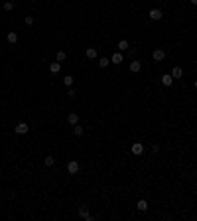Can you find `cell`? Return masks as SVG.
I'll return each instance as SVG.
<instances>
[{
    "label": "cell",
    "mask_w": 197,
    "mask_h": 221,
    "mask_svg": "<svg viewBox=\"0 0 197 221\" xmlns=\"http://www.w3.org/2000/svg\"><path fill=\"white\" fill-rule=\"evenodd\" d=\"M28 130H30V126H28L26 123H18L14 126V132H16V134H26Z\"/></svg>",
    "instance_id": "6da1fadb"
},
{
    "label": "cell",
    "mask_w": 197,
    "mask_h": 221,
    "mask_svg": "<svg viewBox=\"0 0 197 221\" xmlns=\"http://www.w3.org/2000/svg\"><path fill=\"white\" fill-rule=\"evenodd\" d=\"M79 215H81V217H83L85 221H93V215L89 213V209H87V205H81V207H79Z\"/></svg>",
    "instance_id": "7a4b0ae2"
},
{
    "label": "cell",
    "mask_w": 197,
    "mask_h": 221,
    "mask_svg": "<svg viewBox=\"0 0 197 221\" xmlns=\"http://www.w3.org/2000/svg\"><path fill=\"white\" fill-rule=\"evenodd\" d=\"M130 152L132 154H136V156H140V154L144 152V144L142 142H134L132 144V148H130Z\"/></svg>",
    "instance_id": "3957f363"
},
{
    "label": "cell",
    "mask_w": 197,
    "mask_h": 221,
    "mask_svg": "<svg viewBox=\"0 0 197 221\" xmlns=\"http://www.w3.org/2000/svg\"><path fill=\"white\" fill-rule=\"evenodd\" d=\"M148 16H150V20H156V22H158V20H162V16H164V14H162V10H160V8H152Z\"/></svg>",
    "instance_id": "277c9868"
},
{
    "label": "cell",
    "mask_w": 197,
    "mask_h": 221,
    "mask_svg": "<svg viewBox=\"0 0 197 221\" xmlns=\"http://www.w3.org/2000/svg\"><path fill=\"white\" fill-rule=\"evenodd\" d=\"M152 57L156 59V61H164V59H166V52L158 47V50H154V53H152Z\"/></svg>",
    "instance_id": "5b68a950"
},
{
    "label": "cell",
    "mask_w": 197,
    "mask_h": 221,
    "mask_svg": "<svg viewBox=\"0 0 197 221\" xmlns=\"http://www.w3.org/2000/svg\"><path fill=\"white\" fill-rule=\"evenodd\" d=\"M67 172H69V174H77L79 172V162H75V160L67 162Z\"/></svg>",
    "instance_id": "8992f818"
},
{
    "label": "cell",
    "mask_w": 197,
    "mask_h": 221,
    "mask_svg": "<svg viewBox=\"0 0 197 221\" xmlns=\"http://www.w3.org/2000/svg\"><path fill=\"white\" fill-rule=\"evenodd\" d=\"M171 83H173V77H171V73H166V75H162V85H164V87H170Z\"/></svg>",
    "instance_id": "52a82bcc"
},
{
    "label": "cell",
    "mask_w": 197,
    "mask_h": 221,
    "mask_svg": "<svg viewBox=\"0 0 197 221\" xmlns=\"http://www.w3.org/2000/svg\"><path fill=\"white\" fill-rule=\"evenodd\" d=\"M67 123L75 126V124L79 123V115H77V113H69V115H67Z\"/></svg>",
    "instance_id": "ba28073f"
},
{
    "label": "cell",
    "mask_w": 197,
    "mask_h": 221,
    "mask_svg": "<svg viewBox=\"0 0 197 221\" xmlns=\"http://www.w3.org/2000/svg\"><path fill=\"white\" fill-rule=\"evenodd\" d=\"M122 53L120 52H116V53H112V57H111V63H114V65H118V63H122Z\"/></svg>",
    "instance_id": "9c48e42d"
},
{
    "label": "cell",
    "mask_w": 197,
    "mask_h": 221,
    "mask_svg": "<svg viewBox=\"0 0 197 221\" xmlns=\"http://www.w3.org/2000/svg\"><path fill=\"white\" fill-rule=\"evenodd\" d=\"M140 69H142V63H140L138 59H134V61H130V71H132V73H138V71H140Z\"/></svg>",
    "instance_id": "30bf717a"
},
{
    "label": "cell",
    "mask_w": 197,
    "mask_h": 221,
    "mask_svg": "<svg viewBox=\"0 0 197 221\" xmlns=\"http://www.w3.org/2000/svg\"><path fill=\"white\" fill-rule=\"evenodd\" d=\"M181 75H183V69H181V67H173V69H171V77L173 79H179Z\"/></svg>",
    "instance_id": "8fae6325"
},
{
    "label": "cell",
    "mask_w": 197,
    "mask_h": 221,
    "mask_svg": "<svg viewBox=\"0 0 197 221\" xmlns=\"http://www.w3.org/2000/svg\"><path fill=\"white\" fill-rule=\"evenodd\" d=\"M128 47H130V44H128L126 39H120V42H118V50H120V52H128Z\"/></svg>",
    "instance_id": "7c38bea8"
},
{
    "label": "cell",
    "mask_w": 197,
    "mask_h": 221,
    "mask_svg": "<svg viewBox=\"0 0 197 221\" xmlns=\"http://www.w3.org/2000/svg\"><path fill=\"white\" fill-rule=\"evenodd\" d=\"M6 39L10 42V44H16V42H18V34H16V32H8Z\"/></svg>",
    "instance_id": "4fadbf2b"
},
{
    "label": "cell",
    "mask_w": 197,
    "mask_h": 221,
    "mask_svg": "<svg viewBox=\"0 0 197 221\" xmlns=\"http://www.w3.org/2000/svg\"><path fill=\"white\" fill-rule=\"evenodd\" d=\"M136 207L140 209V211H146V209H148V202H146V199H140V202L136 203Z\"/></svg>",
    "instance_id": "5bb4252c"
},
{
    "label": "cell",
    "mask_w": 197,
    "mask_h": 221,
    "mask_svg": "<svg viewBox=\"0 0 197 221\" xmlns=\"http://www.w3.org/2000/svg\"><path fill=\"white\" fill-rule=\"evenodd\" d=\"M49 71H51V73H59V71H61V63H59V61H57V63H51V65H49Z\"/></svg>",
    "instance_id": "9a60e30c"
},
{
    "label": "cell",
    "mask_w": 197,
    "mask_h": 221,
    "mask_svg": "<svg viewBox=\"0 0 197 221\" xmlns=\"http://www.w3.org/2000/svg\"><path fill=\"white\" fill-rule=\"evenodd\" d=\"M87 57L95 59V57H97V50H95V47H89V50H87Z\"/></svg>",
    "instance_id": "2e32d148"
},
{
    "label": "cell",
    "mask_w": 197,
    "mask_h": 221,
    "mask_svg": "<svg viewBox=\"0 0 197 221\" xmlns=\"http://www.w3.org/2000/svg\"><path fill=\"white\" fill-rule=\"evenodd\" d=\"M63 85H65V87H71L73 85V77L71 75H65V77H63Z\"/></svg>",
    "instance_id": "e0dca14e"
},
{
    "label": "cell",
    "mask_w": 197,
    "mask_h": 221,
    "mask_svg": "<svg viewBox=\"0 0 197 221\" xmlns=\"http://www.w3.org/2000/svg\"><path fill=\"white\" fill-rule=\"evenodd\" d=\"M108 63H111V61H108L106 57H101V59H98V67H103V69H105V67H108Z\"/></svg>",
    "instance_id": "ac0fdd59"
},
{
    "label": "cell",
    "mask_w": 197,
    "mask_h": 221,
    "mask_svg": "<svg viewBox=\"0 0 197 221\" xmlns=\"http://www.w3.org/2000/svg\"><path fill=\"white\" fill-rule=\"evenodd\" d=\"M55 57H57V61L61 63V61H65V59H67V53H65V52H57V55H55Z\"/></svg>",
    "instance_id": "d6986e66"
},
{
    "label": "cell",
    "mask_w": 197,
    "mask_h": 221,
    "mask_svg": "<svg viewBox=\"0 0 197 221\" xmlns=\"http://www.w3.org/2000/svg\"><path fill=\"white\" fill-rule=\"evenodd\" d=\"M73 132H75V136H81V134H83V126H77V124H75Z\"/></svg>",
    "instance_id": "ffe728a7"
},
{
    "label": "cell",
    "mask_w": 197,
    "mask_h": 221,
    "mask_svg": "<svg viewBox=\"0 0 197 221\" xmlns=\"http://www.w3.org/2000/svg\"><path fill=\"white\" fill-rule=\"evenodd\" d=\"M12 8H14V2H4V10H6V12H10Z\"/></svg>",
    "instance_id": "44dd1931"
},
{
    "label": "cell",
    "mask_w": 197,
    "mask_h": 221,
    "mask_svg": "<svg viewBox=\"0 0 197 221\" xmlns=\"http://www.w3.org/2000/svg\"><path fill=\"white\" fill-rule=\"evenodd\" d=\"M53 164H55V158L47 156V158H46V166H53Z\"/></svg>",
    "instance_id": "7402d4cb"
},
{
    "label": "cell",
    "mask_w": 197,
    "mask_h": 221,
    "mask_svg": "<svg viewBox=\"0 0 197 221\" xmlns=\"http://www.w3.org/2000/svg\"><path fill=\"white\" fill-rule=\"evenodd\" d=\"M67 95H69L71 99H75V97H77V89H69V93H67Z\"/></svg>",
    "instance_id": "603a6c76"
},
{
    "label": "cell",
    "mask_w": 197,
    "mask_h": 221,
    "mask_svg": "<svg viewBox=\"0 0 197 221\" xmlns=\"http://www.w3.org/2000/svg\"><path fill=\"white\" fill-rule=\"evenodd\" d=\"M26 24L28 26H32L34 24V16H26Z\"/></svg>",
    "instance_id": "cb8c5ba5"
},
{
    "label": "cell",
    "mask_w": 197,
    "mask_h": 221,
    "mask_svg": "<svg viewBox=\"0 0 197 221\" xmlns=\"http://www.w3.org/2000/svg\"><path fill=\"white\" fill-rule=\"evenodd\" d=\"M189 2H191V4H197V0H189Z\"/></svg>",
    "instance_id": "d4e9b609"
},
{
    "label": "cell",
    "mask_w": 197,
    "mask_h": 221,
    "mask_svg": "<svg viewBox=\"0 0 197 221\" xmlns=\"http://www.w3.org/2000/svg\"><path fill=\"white\" fill-rule=\"evenodd\" d=\"M193 85H195V89H197V79H195V83H193Z\"/></svg>",
    "instance_id": "484cf974"
},
{
    "label": "cell",
    "mask_w": 197,
    "mask_h": 221,
    "mask_svg": "<svg viewBox=\"0 0 197 221\" xmlns=\"http://www.w3.org/2000/svg\"><path fill=\"white\" fill-rule=\"evenodd\" d=\"M32 2H36V0H32Z\"/></svg>",
    "instance_id": "4316f807"
}]
</instances>
